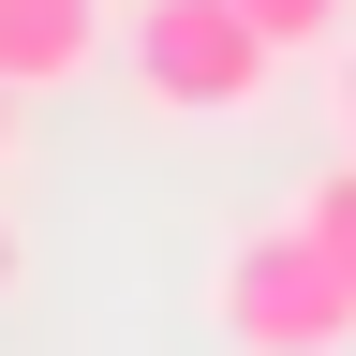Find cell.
Masks as SVG:
<instances>
[{
  "instance_id": "obj_4",
  "label": "cell",
  "mask_w": 356,
  "mask_h": 356,
  "mask_svg": "<svg viewBox=\"0 0 356 356\" xmlns=\"http://www.w3.org/2000/svg\"><path fill=\"white\" fill-rule=\"evenodd\" d=\"M282 222H297V238H312V252H327L341 282H356V149H341L327 178H297V208H282Z\"/></svg>"
},
{
  "instance_id": "obj_1",
  "label": "cell",
  "mask_w": 356,
  "mask_h": 356,
  "mask_svg": "<svg viewBox=\"0 0 356 356\" xmlns=\"http://www.w3.org/2000/svg\"><path fill=\"white\" fill-rule=\"evenodd\" d=\"M119 44H134V89H149L163 119H252L267 74H282V44H267L238 0H134Z\"/></svg>"
},
{
  "instance_id": "obj_7",
  "label": "cell",
  "mask_w": 356,
  "mask_h": 356,
  "mask_svg": "<svg viewBox=\"0 0 356 356\" xmlns=\"http://www.w3.org/2000/svg\"><path fill=\"white\" fill-rule=\"evenodd\" d=\"M0 149H15V89H0Z\"/></svg>"
},
{
  "instance_id": "obj_2",
  "label": "cell",
  "mask_w": 356,
  "mask_h": 356,
  "mask_svg": "<svg viewBox=\"0 0 356 356\" xmlns=\"http://www.w3.org/2000/svg\"><path fill=\"white\" fill-rule=\"evenodd\" d=\"M208 312H222L238 356H356V282L297 238V222H252V238L222 252Z\"/></svg>"
},
{
  "instance_id": "obj_3",
  "label": "cell",
  "mask_w": 356,
  "mask_h": 356,
  "mask_svg": "<svg viewBox=\"0 0 356 356\" xmlns=\"http://www.w3.org/2000/svg\"><path fill=\"white\" fill-rule=\"evenodd\" d=\"M119 44V0H0V89H74L89 60Z\"/></svg>"
},
{
  "instance_id": "obj_6",
  "label": "cell",
  "mask_w": 356,
  "mask_h": 356,
  "mask_svg": "<svg viewBox=\"0 0 356 356\" xmlns=\"http://www.w3.org/2000/svg\"><path fill=\"white\" fill-rule=\"evenodd\" d=\"M0 297H15V208H0Z\"/></svg>"
},
{
  "instance_id": "obj_5",
  "label": "cell",
  "mask_w": 356,
  "mask_h": 356,
  "mask_svg": "<svg viewBox=\"0 0 356 356\" xmlns=\"http://www.w3.org/2000/svg\"><path fill=\"white\" fill-rule=\"evenodd\" d=\"M238 15H252L267 44H282V60H327V44L356 30V0H238Z\"/></svg>"
}]
</instances>
